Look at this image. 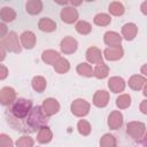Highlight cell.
<instances>
[{
    "mask_svg": "<svg viewBox=\"0 0 147 147\" xmlns=\"http://www.w3.org/2000/svg\"><path fill=\"white\" fill-rule=\"evenodd\" d=\"M28 123L31 127V130L34 129H41L44 126H46L47 123V115L44 113L42 107L37 106L33 109H31L30 115L28 117Z\"/></svg>",
    "mask_w": 147,
    "mask_h": 147,
    "instance_id": "obj_1",
    "label": "cell"
},
{
    "mask_svg": "<svg viewBox=\"0 0 147 147\" xmlns=\"http://www.w3.org/2000/svg\"><path fill=\"white\" fill-rule=\"evenodd\" d=\"M31 107H32V105H31L30 100L18 99L13 103V106L10 108V113L16 118H24L31 111Z\"/></svg>",
    "mask_w": 147,
    "mask_h": 147,
    "instance_id": "obj_2",
    "label": "cell"
},
{
    "mask_svg": "<svg viewBox=\"0 0 147 147\" xmlns=\"http://www.w3.org/2000/svg\"><path fill=\"white\" fill-rule=\"evenodd\" d=\"M1 47L6 48L9 52L20 53L21 52V46H20L18 37L16 36V33L15 32H9L6 37L1 38Z\"/></svg>",
    "mask_w": 147,
    "mask_h": 147,
    "instance_id": "obj_3",
    "label": "cell"
},
{
    "mask_svg": "<svg viewBox=\"0 0 147 147\" xmlns=\"http://www.w3.org/2000/svg\"><path fill=\"white\" fill-rule=\"evenodd\" d=\"M127 133L134 139L145 138L146 126L140 122H131L127 124Z\"/></svg>",
    "mask_w": 147,
    "mask_h": 147,
    "instance_id": "obj_4",
    "label": "cell"
},
{
    "mask_svg": "<svg viewBox=\"0 0 147 147\" xmlns=\"http://www.w3.org/2000/svg\"><path fill=\"white\" fill-rule=\"evenodd\" d=\"M90 110V103L84 99H77L71 103V111L76 116H85Z\"/></svg>",
    "mask_w": 147,
    "mask_h": 147,
    "instance_id": "obj_5",
    "label": "cell"
},
{
    "mask_svg": "<svg viewBox=\"0 0 147 147\" xmlns=\"http://www.w3.org/2000/svg\"><path fill=\"white\" fill-rule=\"evenodd\" d=\"M42 109H44V113L47 115V116H52L54 114H56L60 109V105L59 102L55 100V99H46L42 103Z\"/></svg>",
    "mask_w": 147,
    "mask_h": 147,
    "instance_id": "obj_6",
    "label": "cell"
},
{
    "mask_svg": "<svg viewBox=\"0 0 147 147\" xmlns=\"http://www.w3.org/2000/svg\"><path fill=\"white\" fill-rule=\"evenodd\" d=\"M78 18V11L72 7H64L61 10V20L65 23H74Z\"/></svg>",
    "mask_w": 147,
    "mask_h": 147,
    "instance_id": "obj_7",
    "label": "cell"
},
{
    "mask_svg": "<svg viewBox=\"0 0 147 147\" xmlns=\"http://www.w3.org/2000/svg\"><path fill=\"white\" fill-rule=\"evenodd\" d=\"M77 49V40L72 37H65L61 41V51L65 54H71Z\"/></svg>",
    "mask_w": 147,
    "mask_h": 147,
    "instance_id": "obj_8",
    "label": "cell"
},
{
    "mask_svg": "<svg viewBox=\"0 0 147 147\" xmlns=\"http://www.w3.org/2000/svg\"><path fill=\"white\" fill-rule=\"evenodd\" d=\"M121 41H122V37L114 31H108L105 33V42L109 46V47H117L121 46Z\"/></svg>",
    "mask_w": 147,
    "mask_h": 147,
    "instance_id": "obj_9",
    "label": "cell"
},
{
    "mask_svg": "<svg viewBox=\"0 0 147 147\" xmlns=\"http://www.w3.org/2000/svg\"><path fill=\"white\" fill-rule=\"evenodd\" d=\"M108 86L113 93H119L123 92L125 88V83L123 78L121 77H111L108 82Z\"/></svg>",
    "mask_w": 147,
    "mask_h": 147,
    "instance_id": "obj_10",
    "label": "cell"
},
{
    "mask_svg": "<svg viewBox=\"0 0 147 147\" xmlns=\"http://www.w3.org/2000/svg\"><path fill=\"white\" fill-rule=\"evenodd\" d=\"M86 59L88 62L91 63H95V64H100L102 63V55H101V51L98 49L96 47H90L86 52Z\"/></svg>",
    "mask_w": 147,
    "mask_h": 147,
    "instance_id": "obj_11",
    "label": "cell"
},
{
    "mask_svg": "<svg viewBox=\"0 0 147 147\" xmlns=\"http://www.w3.org/2000/svg\"><path fill=\"white\" fill-rule=\"evenodd\" d=\"M123 124V116L119 111L115 110L113 111L110 115H109V118H108V125L110 129L113 130H117L118 127H121Z\"/></svg>",
    "mask_w": 147,
    "mask_h": 147,
    "instance_id": "obj_12",
    "label": "cell"
},
{
    "mask_svg": "<svg viewBox=\"0 0 147 147\" xmlns=\"http://www.w3.org/2000/svg\"><path fill=\"white\" fill-rule=\"evenodd\" d=\"M15 100V91L11 87H3L0 92V101L3 106L11 103Z\"/></svg>",
    "mask_w": 147,
    "mask_h": 147,
    "instance_id": "obj_13",
    "label": "cell"
},
{
    "mask_svg": "<svg viewBox=\"0 0 147 147\" xmlns=\"http://www.w3.org/2000/svg\"><path fill=\"white\" fill-rule=\"evenodd\" d=\"M108 101H109V94L107 91H105V90L96 91V93L94 94V98H93V103L96 107H105L108 105Z\"/></svg>",
    "mask_w": 147,
    "mask_h": 147,
    "instance_id": "obj_14",
    "label": "cell"
},
{
    "mask_svg": "<svg viewBox=\"0 0 147 147\" xmlns=\"http://www.w3.org/2000/svg\"><path fill=\"white\" fill-rule=\"evenodd\" d=\"M123 56V49L121 46L117 47H108L105 49V57L110 61H116Z\"/></svg>",
    "mask_w": 147,
    "mask_h": 147,
    "instance_id": "obj_15",
    "label": "cell"
},
{
    "mask_svg": "<svg viewBox=\"0 0 147 147\" xmlns=\"http://www.w3.org/2000/svg\"><path fill=\"white\" fill-rule=\"evenodd\" d=\"M138 32V28L134 23H126L122 28V34L126 40H132Z\"/></svg>",
    "mask_w": 147,
    "mask_h": 147,
    "instance_id": "obj_16",
    "label": "cell"
},
{
    "mask_svg": "<svg viewBox=\"0 0 147 147\" xmlns=\"http://www.w3.org/2000/svg\"><path fill=\"white\" fill-rule=\"evenodd\" d=\"M21 41H22V44L25 48L31 49L36 44V36L31 31H24L21 34Z\"/></svg>",
    "mask_w": 147,
    "mask_h": 147,
    "instance_id": "obj_17",
    "label": "cell"
},
{
    "mask_svg": "<svg viewBox=\"0 0 147 147\" xmlns=\"http://www.w3.org/2000/svg\"><path fill=\"white\" fill-rule=\"evenodd\" d=\"M38 26L41 31H45V32H52V31L56 30V23L48 17H42L39 21Z\"/></svg>",
    "mask_w": 147,
    "mask_h": 147,
    "instance_id": "obj_18",
    "label": "cell"
},
{
    "mask_svg": "<svg viewBox=\"0 0 147 147\" xmlns=\"http://www.w3.org/2000/svg\"><path fill=\"white\" fill-rule=\"evenodd\" d=\"M25 8H26V11L31 15H37L41 11L42 9V2L39 1V0H30L26 2L25 5Z\"/></svg>",
    "mask_w": 147,
    "mask_h": 147,
    "instance_id": "obj_19",
    "label": "cell"
},
{
    "mask_svg": "<svg viewBox=\"0 0 147 147\" xmlns=\"http://www.w3.org/2000/svg\"><path fill=\"white\" fill-rule=\"evenodd\" d=\"M60 54L55 51H52V49H48V51H45L41 55V59L45 63L47 64H55V62L60 59Z\"/></svg>",
    "mask_w": 147,
    "mask_h": 147,
    "instance_id": "obj_20",
    "label": "cell"
},
{
    "mask_svg": "<svg viewBox=\"0 0 147 147\" xmlns=\"http://www.w3.org/2000/svg\"><path fill=\"white\" fill-rule=\"evenodd\" d=\"M145 84H146V79H145L142 76H140V75H134V76H132V77L130 78V80H129V86H130L132 90H136V91L141 90V87H142Z\"/></svg>",
    "mask_w": 147,
    "mask_h": 147,
    "instance_id": "obj_21",
    "label": "cell"
},
{
    "mask_svg": "<svg viewBox=\"0 0 147 147\" xmlns=\"http://www.w3.org/2000/svg\"><path fill=\"white\" fill-rule=\"evenodd\" d=\"M37 140L40 144L49 142L52 140V131L49 130V127L44 126V127L39 129V132H38V136H37Z\"/></svg>",
    "mask_w": 147,
    "mask_h": 147,
    "instance_id": "obj_22",
    "label": "cell"
},
{
    "mask_svg": "<svg viewBox=\"0 0 147 147\" xmlns=\"http://www.w3.org/2000/svg\"><path fill=\"white\" fill-rule=\"evenodd\" d=\"M0 17L3 22H11L16 17V13L10 7H3L0 11Z\"/></svg>",
    "mask_w": 147,
    "mask_h": 147,
    "instance_id": "obj_23",
    "label": "cell"
},
{
    "mask_svg": "<svg viewBox=\"0 0 147 147\" xmlns=\"http://www.w3.org/2000/svg\"><path fill=\"white\" fill-rule=\"evenodd\" d=\"M69 68H70L69 62H68V60H65L64 57H60V59L55 62V64H54V69H55L59 74H64V72H67V71L69 70Z\"/></svg>",
    "mask_w": 147,
    "mask_h": 147,
    "instance_id": "obj_24",
    "label": "cell"
},
{
    "mask_svg": "<svg viewBox=\"0 0 147 147\" xmlns=\"http://www.w3.org/2000/svg\"><path fill=\"white\" fill-rule=\"evenodd\" d=\"M32 87H33L37 92L41 93V92L46 88V79H45L44 77H41V76H36V77L32 79Z\"/></svg>",
    "mask_w": 147,
    "mask_h": 147,
    "instance_id": "obj_25",
    "label": "cell"
},
{
    "mask_svg": "<svg viewBox=\"0 0 147 147\" xmlns=\"http://www.w3.org/2000/svg\"><path fill=\"white\" fill-rule=\"evenodd\" d=\"M109 13L115 16H121L124 13V6L119 1H114L109 5Z\"/></svg>",
    "mask_w": 147,
    "mask_h": 147,
    "instance_id": "obj_26",
    "label": "cell"
},
{
    "mask_svg": "<svg viewBox=\"0 0 147 147\" xmlns=\"http://www.w3.org/2000/svg\"><path fill=\"white\" fill-rule=\"evenodd\" d=\"M77 72L79 75H82V76H85V77H91V76L94 75V70L87 63H80L77 67Z\"/></svg>",
    "mask_w": 147,
    "mask_h": 147,
    "instance_id": "obj_27",
    "label": "cell"
},
{
    "mask_svg": "<svg viewBox=\"0 0 147 147\" xmlns=\"http://www.w3.org/2000/svg\"><path fill=\"white\" fill-rule=\"evenodd\" d=\"M108 72H109V68L105 63L96 64V67L94 69V76L96 78H105V77L108 76Z\"/></svg>",
    "mask_w": 147,
    "mask_h": 147,
    "instance_id": "obj_28",
    "label": "cell"
},
{
    "mask_svg": "<svg viewBox=\"0 0 147 147\" xmlns=\"http://www.w3.org/2000/svg\"><path fill=\"white\" fill-rule=\"evenodd\" d=\"M110 22H111L110 16L107 15V14H103V13L98 14V15H95V17H94V23H95L96 25H99V26H107Z\"/></svg>",
    "mask_w": 147,
    "mask_h": 147,
    "instance_id": "obj_29",
    "label": "cell"
},
{
    "mask_svg": "<svg viewBox=\"0 0 147 147\" xmlns=\"http://www.w3.org/2000/svg\"><path fill=\"white\" fill-rule=\"evenodd\" d=\"M100 146L101 147H116V140L114 136L106 133L100 140Z\"/></svg>",
    "mask_w": 147,
    "mask_h": 147,
    "instance_id": "obj_30",
    "label": "cell"
},
{
    "mask_svg": "<svg viewBox=\"0 0 147 147\" xmlns=\"http://www.w3.org/2000/svg\"><path fill=\"white\" fill-rule=\"evenodd\" d=\"M76 30L77 32H79L80 34H88L92 30V26L88 22L86 21H79L77 24H76Z\"/></svg>",
    "mask_w": 147,
    "mask_h": 147,
    "instance_id": "obj_31",
    "label": "cell"
},
{
    "mask_svg": "<svg viewBox=\"0 0 147 147\" xmlns=\"http://www.w3.org/2000/svg\"><path fill=\"white\" fill-rule=\"evenodd\" d=\"M116 105L121 109L127 108L131 105V98H130V95L129 94H122V95H119L116 99Z\"/></svg>",
    "mask_w": 147,
    "mask_h": 147,
    "instance_id": "obj_32",
    "label": "cell"
},
{
    "mask_svg": "<svg viewBox=\"0 0 147 147\" xmlns=\"http://www.w3.org/2000/svg\"><path fill=\"white\" fill-rule=\"evenodd\" d=\"M77 127H78L79 133L83 134V136H87V134H90V132H91V125H90V123H88L87 121H85V119H80V121L78 122V124H77Z\"/></svg>",
    "mask_w": 147,
    "mask_h": 147,
    "instance_id": "obj_33",
    "label": "cell"
},
{
    "mask_svg": "<svg viewBox=\"0 0 147 147\" xmlns=\"http://www.w3.org/2000/svg\"><path fill=\"white\" fill-rule=\"evenodd\" d=\"M17 147H32L33 146V139L30 137H21L17 141H16Z\"/></svg>",
    "mask_w": 147,
    "mask_h": 147,
    "instance_id": "obj_34",
    "label": "cell"
},
{
    "mask_svg": "<svg viewBox=\"0 0 147 147\" xmlns=\"http://www.w3.org/2000/svg\"><path fill=\"white\" fill-rule=\"evenodd\" d=\"M0 147H13L11 139L5 133H2L0 136Z\"/></svg>",
    "mask_w": 147,
    "mask_h": 147,
    "instance_id": "obj_35",
    "label": "cell"
},
{
    "mask_svg": "<svg viewBox=\"0 0 147 147\" xmlns=\"http://www.w3.org/2000/svg\"><path fill=\"white\" fill-rule=\"evenodd\" d=\"M140 110H141L144 114H147V100H144V101L140 103Z\"/></svg>",
    "mask_w": 147,
    "mask_h": 147,
    "instance_id": "obj_36",
    "label": "cell"
},
{
    "mask_svg": "<svg viewBox=\"0 0 147 147\" xmlns=\"http://www.w3.org/2000/svg\"><path fill=\"white\" fill-rule=\"evenodd\" d=\"M6 76H7V69H6V67L3 64H1V76H0V78L1 79H5Z\"/></svg>",
    "mask_w": 147,
    "mask_h": 147,
    "instance_id": "obj_37",
    "label": "cell"
},
{
    "mask_svg": "<svg viewBox=\"0 0 147 147\" xmlns=\"http://www.w3.org/2000/svg\"><path fill=\"white\" fill-rule=\"evenodd\" d=\"M140 9H141L142 14L147 15V1H144V2L141 3V7H140Z\"/></svg>",
    "mask_w": 147,
    "mask_h": 147,
    "instance_id": "obj_38",
    "label": "cell"
},
{
    "mask_svg": "<svg viewBox=\"0 0 147 147\" xmlns=\"http://www.w3.org/2000/svg\"><path fill=\"white\" fill-rule=\"evenodd\" d=\"M0 28H1V33H0V36H1V38H3V37H5V32L7 31L6 25H5L3 23H1V24H0Z\"/></svg>",
    "mask_w": 147,
    "mask_h": 147,
    "instance_id": "obj_39",
    "label": "cell"
},
{
    "mask_svg": "<svg viewBox=\"0 0 147 147\" xmlns=\"http://www.w3.org/2000/svg\"><path fill=\"white\" fill-rule=\"evenodd\" d=\"M141 72H142L144 75H146V76H147V64H145V65H142V67H141Z\"/></svg>",
    "mask_w": 147,
    "mask_h": 147,
    "instance_id": "obj_40",
    "label": "cell"
},
{
    "mask_svg": "<svg viewBox=\"0 0 147 147\" xmlns=\"http://www.w3.org/2000/svg\"><path fill=\"white\" fill-rule=\"evenodd\" d=\"M144 94L147 96V83L145 84V88H144Z\"/></svg>",
    "mask_w": 147,
    "mask_h": 147,
    "instance_id": "obj_41",
    "label": "cell"
}]
</instances>
